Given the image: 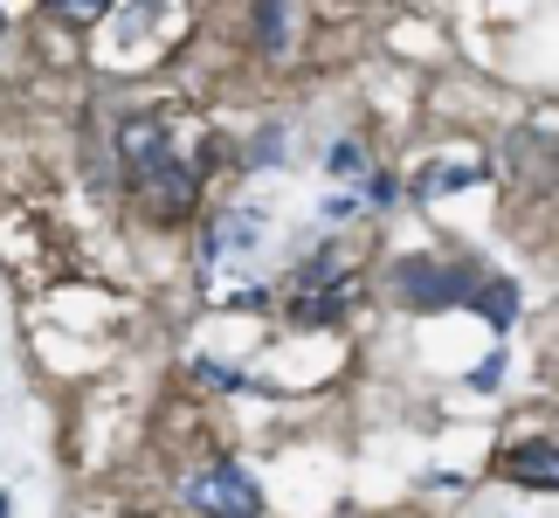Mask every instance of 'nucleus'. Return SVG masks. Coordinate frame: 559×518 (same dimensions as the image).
<instances>
[{
	"label": "nucleus",
	"mask_w": 559,
	"mask_h": 518,
	"mask_svg": "<svg viewBox=\"0 0 559 518\" xmlns=\"http://www.w3.org/2000/svg\"><path fill=\"white\" fill-rule=\"evenodd\" d=\"M477 263H442V256H407L394 263V297L415 311H442V305H463V297H477Z\"/></svg>",
	"instance_id": "f257e3e1"
},
{
	"label": "nucleus",
	"mask_w": 559,
	"mask_h": 518,
	"mask_svg": "<svg viewBox=\"0 0 559 518\" xmlns=\"http://www.w3.org/2000/svg\"><path fill=\"white\" fill-rule=\"evenodd\" d=\"M180 498L193 511H207V518H255L263 511V491H255V478L242 463H207V470H193V478L180 484Z\"/></svg>",
	"instance_id": "f03ea898"
},
{
	"label": "nucleus",
	"mask_w": 559,
	"mask_h": 518,
	"mask_svg": "<svg viewBox=\"0 0 559 518\" xmlns=\"http://www.w3.org/2000/svg\"><path fill=\"white\" fill-rule=\"evenodd\" d=\"M180 153H174V125H166V118H153V111H145V118H124V132H118V166H124V180H153V173L159 166H174Z\"/></svg>",
	"instance_id": "7ed1b4c3"
},
{
	"label": "nucleus",
	"mask_w": 559,
	"mask_h": 518,
	"mask_svg": "<svg viewBox=\"0 0 559 518\" xmlns=\"http://www.w3.org/2000/svg\"><path fill=\"white\" fill-rule=\"evenodd\" d=\"M132 193H139V208L153 214V222H180V214L201 201V166H193V160H174V166H159L153 180H139Z\"/></svg>",
	"instance_id": "20e7f679"
},
{
	"label": "nucleus",
	"mask_w": 559,
	"mask_h": 518,
	"mask_svg": "<svg viewBox=\"0 0 559 518\" xmlns=\"http://www.w3.org/2000/svg\"><path fill=\"white\" fill-rule=\"evenodd\" d=\"M504 478L519 491H559V443H519L504 449Z\"/></svg>",
	"instance_id": "39448f33"
},
{
	"label": "nucleus",
	"mask_w": 559,
	"mask_h": 518,
	"mask_svg": "<svg viewBox=\"0 0 559 518\" xmlns=\"http://www.w3.org/2000/svg\"><path fill=\"white\" fill-rule=\"evenodd\" d=\"M353 297H359V276L353 284H325V291H290L284 311H290V326H332V318L353 311Z\"/></svg>",
	"instance_id": "423d86ee"
},
{
	"label": "nucleus",
	"mask_w": 559,
	"mask_h": 518,
	"mask_svg": "<svg viewBox=\"0 0 559 518\" xmlns=\"http://www.w3.org/2000/svg\"><path fill=\"white\" fill-rule=\"evenodd\" d=\"M249 28H255V49H263V56H290V42H297V0H255Z\"/></svg>",
	"instance_id": "0eeeda50"
},
{
	"label": "nucleus",
	"mask_w": 559,
	"mask_h": 518,
	"mask_svg": "<svg viewBox=\"0 0 559 518\" xmlns=\"http://www.w3.org/2000/svg\"><path fill=\"white\" fill-rule=\"evenodd\" d=\"M255 235H263V214H255V208H228L222 222L207 228V263H222L228 249H249Z\"/></svg>",
	"instance_id": "6e6552de"
},
{
	"label": "nucleus",
	"mask_w": 559,
	"mask_h": 518,
	"mask_svg": "<svg viewBox=\"0 0 559 518\" xmlns=\"http://www.w3.org/2000/svg\"><path fill=\"white\" fill-rule=\"evenodd\" d=\"M469 305H477V318L490 332H511V318H519V284H511V276H484Z\"/></svg>",
	"instance_id": "1a4fd4ad"
},
{
	"label": "nucleus",
	"mask_w": 559,
	"mask_h": 518,
	"mask_svg": "<svg viewBox=\"0 0 559 518\" xmlns=\"http://www.w3.org/2000/svg\"><path fill=\"white\" fill-rule=\"evenodd\" d=\"M325 284H353V263H346L338 249H318L311 263L290 276V291H325Z\"/></svg>",
	"instance_id": "9d476101"
},
{
	"label": "nucleus",
	"mask_w": 559,
	"mask_h": 518,
	"mask_svg": "<svg viewBox=\"0 0 559 518\" xmlns=\"http://www.w3.org/2000/svg\"><path fill=\"white\" fill-rule=\"evenodd\" d=\"M477 180H484L477 160H463V166H428L421 180H415V193H421V201H436V193H449V187H477Z\"/></svg>",
	"instance_id": "9b49d317"
},
{
	"label": "nucleus",
	"mask_w": 559,
	"mask_h": 518,
	"mask_svg": "<svg viewBox=\"0 0 559 518\" xmlns=\"http://www.w3.org/2000/svg\"><path fill=\"white\" fill-rule=\"evenodd\" d=\"M41 8H49L56 21H70V28H91V21L111 8V0H41Z\"/></svg>",
	"instance_id": "f8f14e48"
},
{
	"label": "nucleus",
	"mask_w": 559,
	"mask_h": 518,
	"mask_svg": "<svg viewBox=\"0 0 559 518\" xmlns=\"http://www.w3.org/2000/svg\"><path fill=\"white\" fill-rule=\"evenodd\" d=\"M325 166L332 173H367V145H359V139H338L332 153H325Z\"/></svg>",
	"instance_id": "ddd939ff"
},
{
	"label": "nucleus",
	"mask_w": 559,
	"mask_h": 518,
	"mask_svg": "<svg viewBox=\"0 0 559 518\" xmlns=\"http://www.w3.org/2000/svg\"><path fill=\"white\" fill-rule=\"evenodd\" d=\"M276 160H284V132H263V139L249 145V160H242V166H276Z\"/></svg>",
	"instance_id": "4468645a"
},
{
	"label": "nucleus",
	"mask_w": 559,
	"mask_h": 518,
	"mask_svg": "<svg viewBox=\"0 0 559 518\" xmlns=\"http://www.w3.org/2000/svg\"><path fill=\"white\" fill-rule=\"evenodd\" d=\"M504 380V353H490L484 366H477V374H469V387H484V395H490V387H498Z\"/></svg>",
	"instance_id": "2eb2a0df"
},
{
	"label": "nucleus",
	"mask_w": 559,
	"mask_h": 518,
	"mask_svg": "<svg viewBox=\"0 0 559 518\" xmlns=\"http://www.w3.org/2000/svg\"><path fill=\"white\" fill-rule=\"evenodd\" d=\"M353 214H359L353 193H332V201H325V222H353Z\"/></svg>",
	"instance_id": "dca6fc26"
}]
</instances>
